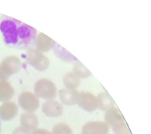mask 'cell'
I'll use <instances>...</instances> for the list:
<instances>
[{
  "instance_id": "1",
  "label": "cell",
  "mask_w": 151,
  "mask_h": 134,
  "mask_svg": "<svg viewBox=\"0 0 151 134\" xmlns=\"http://www.w3.org/2000/svg\"><path fill=\"white\" fill-rule=\"evenodd\" d=\"M0 30L7 46L18 50H28L35 43L36 30L15 18L3 15Z\"/></svg>"
},
{
  "instance_id": "2",
  "label": "cell",
  "mask_w": 151,
  "mask_h": 134,
  "mask_svg": "<svg viewBox=\"0 0 151 134\" xmlns=\"http://www.w3.org/2000/svg\"><path fill=\"white\" fill-rule=\"evenodd\" d=\"M35 95L37 97L52 100L57 96V89L55 84L48 79H41L37 81L34 87Z\"/></svg>"
},
{
  "instance_id": "3",
  "label": "cell",
  "mask_w": 151,
  "mask_h": 134,
  "mask_svg": "<svg viewBox=\"0 0 151 134\" xmlns=\"http://www.w3.org/2000/svg\"><path fill=\"white\" fill-rule=\"evenodd\" d=\"M26 60L28 64L41 72L47 69L50 65V61L47 57L36 48L28 49Z\"/></svg>"
},
{
  "instance_id": "4",
  "label": "cell",
  "mask_w": 151,
  "mask_h": 134,
  "mask_svg": "<svg viewBox=\"0 0 151 134\" xmlns=\"http://www.w3.org/2000/svg\"><path fill=\"white\" fill-rule=\"evenodd\" d=\"M76 104L83 110L88 112H93L98 108L97 97L88 91L79 92Z\"/></svg>"
},
{
  "instance_id": "5",
  "label": "cell",
  "mask_w": 151,
  "mask_h": 134,
  "mask_svg": "<svg viewBox=\"0 0 151 134\" xmlns=\"http://www.w3.org/2000/svg\"><path fill=\"white\" fill-rule=\"evenodd\" d=\"M19 104L25 111L32 113L39 107L40 102L38 97L35 94L29 91H26L20 94Z\"/></svg>"
},
{
  "instance_id": "6",
  "label": "cell",
  "mask_w": 151,
  "mask_h": 134,
  "mask_svg": "<svg viewBox=\"0 0 151 134\" xmlns=\"http://www.w3.org/2000/svg\"><path fill=\"white\" fill-rule=\"evenodd\" d=\"M5 74L10 77L17 74L22 67V63L20 59L15 55H10L3 59L0 64Z\"/></svg>"
},
{
  "instance_id": "7",
  "label": "cell",
  "mask_w": 151,
  "mask_h": 134,
  "mask_svg": "<svg viewBox=\"0 0 151 134\" xmlns=\"http://www.w3.org/2000/svg\"><path fill=\"white\" fill-rule=\"evenodd\" d=\"M109 128L105 121H89L83 125L82 134H108Z\"/></svg>"
},
{
  "instance_id": "8",
  "label": "cell",
  "mask_w": 151,
  "mask_h": 134,
  "mask_svg": "<svg viewBox=\"0 0 151 134\" xmlns=\"http://www.w3.org/2000/svg\"><path fill=\"white\" fill-rule=\"evenodd\" d=\"M42 109L46 116L51 117H58L63 114L62 105L54 99L47 100L44 102Z\"/></svg>"
},
{
  "instance_id": "9",
  "label": "cell",
  "mask_w": 151,
  "mask_h": 134,
  "mask_svg": "<svg viewBox=\"0 0 151 134\" xmlns=\"http://www.w3.org/2000/svg\"><path fill=\"white\" fill-rule=\"evenodd\" d=\"M36 49L41 52H46L53 48L55 42L45 34L41 33L35 39Z\"/></svg>"
},
{
  "instance_id": "10",
  "label": "cell",
  "mask_w": 151,
  "mask_h": 134,
  "mask_svg": "<svg viewBox=\"0 0 151 134\" xmlns=\"http://www.w3.org/2000/svg\"><path fill=\"white\" fill-rule=\"evenodd\" d=\"M79 91L77 89L71 90L67 88L60 90L59 92V99L62 103L67 106H73L76 104Z\"/></svg>"
},
{
  "instance_id": "11",
  "label": "cell",
  "mask_w": 151,
  "mask_h": 134,
  "mask_svg": "<svg viewBox=\"0 0 151 134\" xmlns=\"http://www.w3.org/2000/svg\"><path fill=\"white\" fill-rule=\"evenodd\" d=\"M124 120L119 109L116 107H113L105 111V122L109 126L112 128L120 121Z\"/></svg>"
},
{
  "instance_id": "12",
  "label": "cell",
  "mask_w": 151,
  "mask_h": 134,
  "mask_svg": "<svg viewBox=\"0 0 151 134\" xmlns=\"http://www.w3.org/2000/svg\"><path fill=\"white\" fill-rule=\"evenodd\" d=\"M21 123L23 128L29 130H35L38 126V119L32 113H24L21 117Z\"/></svg>"
},
{
  "instance_id": "13",
  "label": "cell",
  "mask_w": 151,
  "mask_h": 134,
  "mask_svg": "<svg viewBox=\"0 0 151 134\" xmlns=\"http://www.w3.org/2000/svg\"><path fill=\"white\" fill-rule=\"evenodd\" d=\"M18 106L14 102H7L0 108V116L4 120H10L17 114Z\"/></svg>"
},
{
  "instance_id": "14",
  "label": "cell",
  "mask_w": 151,
  "mask_h": 134,
  "mask_svg": "<svg viewBox=\"0 0 151 134\" xmlns=\"http://www.w3.org/2000/svg\"><path fill=\"white\" fill-rule=\"evenodd\" d=\"M98 108L103 111H106L109 109L115 107V103L110 95L106 92L100 93L97 96Z\"/></svg>"
},
{
  "instance_id": "15",
  "label": "cell",
  "mask_w": 151,
  "mask_h": 134,
  "mask_svg": "<svg viewBox=\"0 0 151 134\" xmlns=\"http://www.w3.org/2000/svg\"><path fill=\"white\" fill-rule=\"evenodd\" d=\"M53 49L55 55L60 60L64 61V62H75V61H78V59L73 54H71L70 52L66 50L64 47H62L56 42Z\"/></svg>"
},
{
  "instance_id": "16",
  "label": "cell",
  "mask_w": 151,
  "mask_h": 134,
  "mask_svg": "<svg viewBox=\"0 0 151 134\" xmlns=\"http://www.w3.org/2000/svg\"><path fill=\"white\" fill-rule=\"evenodd\" d=\"M14 94V89L7 81L0 80V101L10 100Z\"/></svg>"
},
{
  "instance_id": "17",
  "label": "cell",
  "mask_w": 151,
  "mask_h": 134,
  "mask_svg": "<svg viewBox=\"0 0 151 134\" xmlns=\"http://www.w3.org/2000/svg\"><path fill=\"white\" fill-rule=\"evenodd\" d=\"M63 83L65 88L74 90L80 86L81 80L73 72H68L63 78Z\"/></svg>"
},
{
  "instance_id": "18",
  "label": "cell",
  "mask_w": 151,
  "mask_h": 134,
  "mask_svg": "<svg viewBox=\"0 0 151 134\" xmlns=\"http://www.w3.org/2000/svg\"><path fill=\"white\" fill-rule=\"evenodd\" d=\"M73 72L79 79L88 78L92 75L91 72L88 69H87L79 61H78L75 63L73 69Z\"/></svg>"
},
{
  "instance_id": "19",
  "label": "cell",
  "mask_w": 151,
  "mask_h": 134,
  "mask_svg": "<svg viewBox=\"0 0 151 134\" xmlns=\"http://www.w3.org/2000/svg\"><path fill=\"white\" fill-rule=\"evenodd\" d=\"M52 134H73V132L68 125L60 123L54 126Z\"/></svg>"
},
{
  "instance_id": "20",
  "label": "cell",
  "mask_w": 151,
  "mask_h": 134,
  "mask_svg": "<svg viewBox=\"0 0 151 134\" xmlns=\"http://www.w3.org/2000/svg\"><path fill=\"white\" fill-rule=\"evenodd\" d=\"M112 129L115 134H131V130L125 120L116 124Z\"/></svg>"
},
{
  "instance_id": "21",
  "label": "cell",
  "mask_w": 151,
  "mask_h": 134,
  "mask_svg": "<svg viewBox=\"0 0 151 134\" xmlns=\"http://www.w3.org/2000/svg\"><path fill=\"white\" fill-rule=\"evenodd\" d=\"M13 134H32V133L30 130L23 128L22 126H20L14 130Z\"/></svg>"
},
{
  "instance_id": "22",
  "label": "cell",
  "mask_w": 151,
  "mask_h": 134,
  "mask_svg": "<svg viewBox=\"0 0 151 134\" xmlns=\"http://www.w3.org/2000/svg\"><path fill=\"white\" fill-rule=\"evenodd\" d=\"M32 134H52V132L46 129H37L33 130V132Z\"/></svg>"
},
{
  "instance_id": "23",
  "label": "cell",
  "mask_w": 151,
  "mask_h": 134,
  "mask_svg": "<svg viewBox=\"0 0 151 134\" xmlns=\"http://www.w3.org/2000/svg\"><path fill=\"white\" fill-rule=\"evenodd\" d=\"M9 78V77L5 74V73L3 70L1 66H0V80H1V81H7V79Z\"/></svg>"
},
{
  "instance_id": "24",
  "label": "cell",
  "mask_w": 151,
  "mask_h": 134,
  "mask_svg": "<svg viewBox=\"0 0 151 134\" xmlns=\"http://www.w3.org/2000/svg\"><path fill=\"white\" fill-rule=\"evenodd\" d=\"M1 121L0 120V133H1Z\"/></svg>"
}]
</instances>
